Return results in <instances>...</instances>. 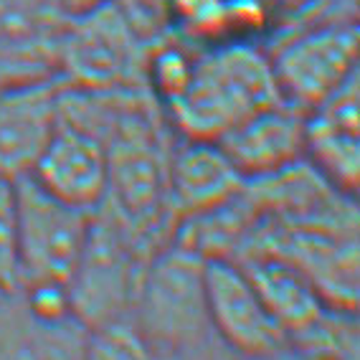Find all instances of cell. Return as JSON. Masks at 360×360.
<instances>
[{"instance_id": "obj_1", "label": "cell", "mask_w": 360, "mask_h": 360, "mask_svg": "<svg viewBox=\"0 0 360 360\" xmlns=\"http://www.w3.org/2000/svg\"><path fill=\"white\" fill-rule=\"evenodd\" d=\"M282 102L271 56L246 41L216 44L193 58L188 84L165 104L186 140H221L254 112Z\"/></svg>"}, {"instance_id": "obj_2", "label": "cell", "mask_w": 360, "mask_h": 360, "mask_svg": "<svg viewBox=\"0 0 360 360\" xmlns=\"http://www.w3.org/2000/svg\"><path fill=\"white\" fill-rule=\"evenodd\" d=\"M129 320L160 360H183L216 340L208 320L206 259L178 241L155 251Z\"/></svg>"}, {"instance_id": "obj_3", "label": "cell", "mask_w": 360, "mask_h": 360, "mask_svg": "<svg viewBox=\"0 0 360 360\" xmlns=\"http://www.w3.org/2000/svg\"><path fill=\"white\" fill-rule=\"evenodd\" d=\"M153 251L104 206L91 213L89 236L69 284L71 317L84 328L132 317Z\"/></svg>"}, {"instance_id": "obj_4", "label": "cell", "mask_w": 360, "mask_h": 360, "mask_svg": "<svg viewBox=\"0 0 360 360\" xmlns=\"http://www.w3.org/2000/svg\"><path fill=\"white\" fill-rule=\"evenodd\" d=\"M15 290H66L82 257L94 211L53 198L33 178L13 183Z\"/></svg>"}, {"instance_id": "obj_5", "label": "cell", "mask_w": 360, "mask_h": 360, "mask_svg": "<svg viewBox=\"0 0 360 360\" xmlns=\"http://www.w3.org/2000/svg\"><path fill=\"white\" fill-rule=\"evenodd\" d=\"M148 44L137 36L117 3L66 18L58 46V79L91 91L148 89Z\"/></svg>"}, {"instance_id": "obj_6", "label": "cell", "mask_w": 360, "mask_h": 360, "mask_svg": "<svg viewBox=\"0 0 360 360\" xmlns=\"http://www.w3.org/2000/svg\"><path fill=\"white\" fill-rule=\"evenodd\" d=\"M358 28L330 23L284 44L274 56V77L284 102L312 112L358 74Z\"/></svg>"}, {"instance_id": "obj_7", "label": "cell", "mask_w": 360, "mask_h": 360, "mask_svg": "<svg viewBox=\"0 0 360 360\" xmlns=\"http://www.w3.org/2000/svg\"><path fill=\"white\" fill-rule=\"evenodd\" d=\"M208 320L229 350L249 358L287 353L290 340L233 259H206Z\"/></svg>"}, {"instance_id": "obj_8", "label": "cell", "mask_w": 360, "mask_h": 360, "mask_svg": "<svg viewBox=\"0 0 360 360\" xmlns=\"http://www.w3.org/2000/svg\"><path fill=\"white\" fill-rule=\"evenodd\" d=\"M58 77L0 86V180L28 178L61 120Z\"/></svg>"}, {"instance_id": "obj_9", "label": "cell", "mask_w": 360, "mask_h": 360, "mask_svg": "<svg viewBox=\"0 0 360 360\" xmlns=\"http://www.w3.org/2000/svg\"><path fill=\"white\" fill-rule=\"evenodd\" d=\"M53 198L82 211H97L107 195V145L89 129L58 120L33 173L28 175Z\"/></svg>"}, {"instance_id": "obj_10", "label": "cell", "mask_w": 360, "mask_h": 360, "mask_svg": "<svg viewBox=\"0 0 360 360\" xmlns=\"http://www.w3.org/2000/svg\"><path fill=\"white\" fill-rule=\"evenodd\" d=\"M216 142L246 180L274 175L304 160L307 112L282 99L241 120Z\"/></svg>"}, {"instance_id": "obj_11", "label": "cell", "mask_w": 360, "mask_h": 360, "mask_svg": "<svg viewBox=\"0 0 360 360\" xmlns=\"http://www.w3.org/2000/svg\"><path fill=\"white\" fill-rule=\"evenodd\" d=\"M246 178L236 170L216 140H186L173 145L167 170V203L178 229L183 221L203 216L244 188Z\"/></svg>"}, {"instance_id": "obj_12", "label": "cell", "mask_w": 360, "mask_h": 360, "mask_svg": "<svg viewBox=\"0 0 360 360\" xmlns=\"http://www.w3.org/2000/svg\"><path fill=\"white\" fill-rule=\"evenodd\" d=\"M304 160L330 186L355 195L360 180L358 137V74L347 79L333 97L307 112V150Z\"/></svg>"}, {"instance_id": "obj_13", "label": "cell", "mask_w": 360, "mask_h": 360, "mask_svg": "<svg viewBox=\"0 0 360 360\" xmlns=\"http://www.w3.org/2000/svg\"><path fill=\"white\" fill-rule=\"evenodd\" d=\"M233 262L251 279L254 290L259 292L271 317L287 333V340L292 335L309 328L325 309L333 307L322 300L320 292L312 287V282L302 271H297L292 264L282 262V259L269 257V254H249V257L233 259Z\"/></svg>"}, {"instance_id": "obj_14", "label": "cell", "mask_w": 360, "mask_h": 360, "mask_svg": "<svg viewBox=\"0 0 360 360\" xmlns=\"http://www.w3.org/2000/svg\"><path fill=\"white\" fill-rule=\"evenodd\" d=\"M358 347L355 309L328 307L309 328L290 338V350L302 360H358Z\"/></svg>"}, {"instance_id": "obj_15", "label": "cell", "mask_w": 360, "mask_h": 360, "mask_svg": "<svg viewBox=\"0 0 360 360\" xmlns=\"http://www.w3.org/2000/svg\"><path fill=\"white\" fill-rule=\"evenodd\" d=\"M84 360H160L132 320L104 322L86 330Z\"/></svg>"}, {"instance_id": "obj_16", "label": "cell", "mask_w": 360, "mask_h": 360, "mask_svg": "<svg viewBox=\"0 0 360 360\" xmlns=\"http://www.w3.org/2000/svg\"><path fill=\"white\" fill-rule=\"evenodd\" d=\"M170 20L193 39H216L229 31V0H170Z\"/></svg>"}, {"instance_id": "obj_17", "label": "cell", "mask_w": 360, "mask_h": 360, "mask_svg": "<svg viewBox=\"0 0 360 360\" xmlns=\"http://www.w3.org/2000/svg\"><path fill=\"white\" fill-rule=\"evenodd\" d=\"M0 290H15V203L8 180H0Z\"/></svg>"}, {"instance_id": "obj_18", "label": "cell", "mask_w": 360, "mask_h": 360, "mask_svg": "<svg viewBox=\"0 0 360 360\" xmlns=\"http://www.w3.org/2000/svg\"><path fill=\"white\" fill-rule=\"evenodd\" d=\"M183 360H302V358H297L292 350L271 355V358H249V355H238V353H233V350H229V347L216 338V340H211L206 347H200V350H195L193 355H188V358H183Z\"/></svg>"}, {"instance_id": "obj_19", "label": "cell", "mask_w": 360, "mask_h": 360, "mask_svg": "<svg viewBox=\"0 0 360 360\" xmlns=\"http://www.w3.org/2000/svg\"><path fill=\"white\" fill-rule=\"evenodd\" d=\"M107 3H112V0H53V6L58 8V13L64 18H77V15L91 13V11L107 6Z\"/></svg>"}, {"instance_id": "obj_20", "label": "cell", "mask_w": 360, "mask_h": 360, "mask_svg": "<svg viewBox=\"0 0 360 360\" xmlns=\"http://www.w3.org/2000/svg\"><path fill=\"white\" fill-rule=\"evenodd\" d=\"M53 6V0H0V11H13V8H41Z\"/></svg>"}]
</instances>
